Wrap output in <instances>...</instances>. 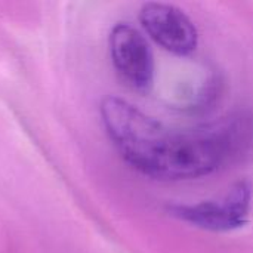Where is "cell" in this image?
Masks as SVG:
<instances>
[{
    "instance_id": "3957f363",
    "label": "cell",
    "mask_w": 253,
    "mask_h": 253,
    "mask_svg": "<svg viewBox=\"0 0 253 253\" xmlns=\"http://www.w3.org/2000/svg\"><path fill=\"white\" fill-rule=\"evenodd\" d=\"M110 55L120 79L138 92H148L154 82V56L145 37L130 24L119 22L110 33Z\"/></svg>"
},
{
    "instance_id": "7a4b0ae2",
    "label": "cell",
    "mask_w": 253,
    "mask_h": 253,
    "mask_svg": "<svg viewBox=\"0 0 253 253\" xmlns=\"http://www.w3.org/2000/svg\"><path fill=\"white\" fill-rule=\"evenodd\" d=\"M253 187L249 181H239L219 200L196 205H173L168 211L172 216L197 228L222 233L243 227L251 215Z\"/></svg>"
},
{
    "instance_id": "6da1fadb",
    "label": "cell",
    "mask_w": 253,
    "mask_h": 253,
    "mask_svg": "<svg viewBox=\"0 0 253 253\" xmlns=\"http://www.w3.org/2000/svg\"><path fill=\"white\" fill-rule=\"evenodd\" d=\"M99 111L104 129L123 160L154 179L211 175L239 160L253 144V116L248 111L181 132L168 129L116 96L104 98Z\"/></svg>"
},
{
    "instance_id": "277c9868",
    "label": "cell",
    "mask_w": 253,
    "mask_h": 253,
    "mask_svg": "<svg viewBox=\"0 0 253 253\" xmlns=\"http://www.w3.org/2000/svg\"><path fill=\"white\" fill-rule=\"evenodd\" d=\"M139 21L147 34L170 53L187 56L197 47L199 34L196 25L173 4L145 3L139 12Z\"/></svg>"
}]
</instances>
